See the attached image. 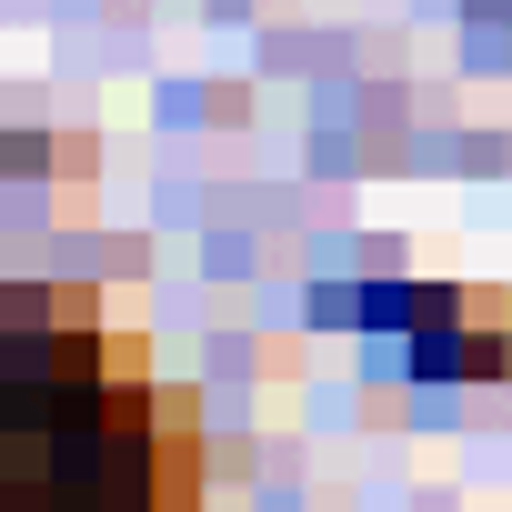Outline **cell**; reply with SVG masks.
Masks as SVG:
<instances>
[{
  "mask_svg": "<svg viewBox=\"0 0 512 512\" xmlns=\"http://www.w3.org/2000/svg\"><path fill=\"white\" fill-rule=\"evenodd\" d=\"M0 512H201V402L81 282H0Z\"/></svg>",
  "mask_w": 512,
  "mask_h": 512,
  "instance_id": "cell-1",
  "label": "cell"
},
{
  "mask_svg": "<svg viewBox=\"0 0 512 512\" xmlns=\"http://www.w3.org/2000/svg\"><path fill=\"white\" fill-rule=\"evenodd\" d=\"M372 312L412 322V372H432V382H482L512 352L492 292H372Z\"/></svg>",
  "mask_w": 512,
  "mask_h": 512,
  "instance_id": "cell-2",
  "label": "cell"
}]
</instances>
